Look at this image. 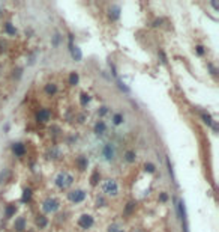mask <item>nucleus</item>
Here are the masks:
<instances>
[{
    "mask_svg": "<svg viewBox=\"0 0 219 232\" xmlns=\"http://www.w3.org/2000/svg\"><path fill=\"white\" fill-rule=\"evenodd\" d=\"M167 200H168V195H167V191H162V193H159V202L165 204Z\"/></svg>",
    "mask_w": 219,
    "mask_h": 232,
    "instance_id": "nucleus-34",
    "label": "nucleus"
},
{
    "mask_svg": "<svg viewBox=\"0 0 219 232\" xmlns=\"http://www.w3.org/2000/svg\"><path fill=\"white\" fill-rule=\"evenodd\" d=\"M0 14H2V11H0Z\"/></svg>",
    "mask_w": 219,
    "mask_h": 232,
    "instance_id": "nucleus-43",
    "label": "nucleus"
},
{
    "mask_svg": "<svg viewBox=\"0 0 219 232\" xmlns=\"http://www.w3.org/2000/svg\"><path fill=\"white\" fill-rule=\"evenodd\" d=\"M48 158H50V160H59V158H62V151L59 149L57 146H53V148L48 151Z\"/></svg>",
    "mask_w": 219,
    "mask_h": 232,
    "instance_id": "nucleus-19",
    "label": "nucleus"
},
{
    "mask_svg": "<svg viewBox=\"0 0 219 232\" xmlns=\"http://www.w3.org/2000/svg\"><path fill=\"white\" fill-rule=\"evenodd\" d=\"M95 205H96V208H102V207L107 205V199H105L102 195L96 196V202H95Z\"/></svg>",
    "mask_w": 219,
    "mask_h": 232,
    "instance_id": "nucleus-28",
    "label": "nucleus"
},
{
    "mask_svg": "<svg viewBox=\"0 0 219 232\" xmlns=\"http://www.w3.org/2000/svg\"><path fill=\"white\" fill-rule=\"evenodd\" d=\"M108 112H110V107H108V105H101V107L98 109V116H99V118H104Z\"/></svg>",
    "mask_w": 219,
    "mask_h": 232,
    "instance_id": "nucleus-29",
    "label": "nucleus"
},
{
    "mask_svg": "<svg viewBox=\"0 0 219 232\" xmlns=\"http://www.w3.org/2000/svg\"><path fill=\"white\" fill-rule=\"evenodd\" d=\"M15 213H17V205H14V204L6 205V208H5V219H12L15 216Z\"/></svg>",
    "mask_w": 219,
    "mask_h": 232,
    "instance_id": "nucleus-20",
    "label": "nucleus"
},
{
    "mask_svg": "<svg viewBox=\"0 0 219 232\" xmlns=\"http://www.w3.org/2000/svg\"><path fill=\"white\" fill-rule=\"evenodd\" d=\"M93 133L96 136H104L107 133V124L104 121H96V124L93 125Z\"/></svg>",
    "mask_w": 219,
    "mask_h": 232,
    "instance_id": "nucleus-13",
    "label": "nucleus"
},
{
    "mask_svg": "<svg viewBox=\"0 0 219 232\" xmlns=\"http://www.w3.org/2000/svg\"><path fill=\"white\" fill-rule=\"evenodd\" d=\"M51 116H53L51 110L47 109V107H42L35 113V119L38 124H48L51 121Z\"/></svg>",
    "mask_w": 219,
    "mask_h": 232,
    "instance_id": "nucleus-7",
    "label": "nucleus"
},
{
    "mask_svg": "<svg viewBox=\"0 0 219 232\" xmlns=\"http://www.w3.org/2000/svg\"><path fill=\"white\" fill-rule=\"evenodd\" d=\"M102 158L108 163L114 161L116 149H114V145H113V143H105L104 145V148H102Z\"/></svg>",
    "mask_w": 219,
    "mask_h": 232,
    "instance_id": "nucleus-8",
    "label": "nucleus"
},
{
    "mask_svg": "<svg viewBox=\"0 0 219 232\" xmlns=\"http://www.w3.org/2000/svg\"><path fill=\"white\" fill-rule=\"evenodd\" d=\"M167 166H168V172H170V175H171V179H173V183H176V176H174V170H173V166H171L170 158H167Z\"/></svg>",
    "mask_w": 219,
    "mask_h": 232,
    "instance_id": "nucleus-32",
    "label": "nucleus"
},
{
    "mask_svg": "<svg viewBox=\"0 0 219 232\" xmlns=\"http://www.w3.org/2000/svg\"><path fill=\"white\" fill-rule=\"evenodd\" d=\"M207 68H209V71H210V74L213 75V77H216L218 75V68L212 63V62H207Z\"/></svg>",
    "mask_w": 219,
    "mask_h": 232,
    "instance_id": "nucleus-31",
    "label": "nucleus"
},
{
    "mask_svg": "<svg viewBox=\"0 0 219 232\" xmlns=\"http://www.w3.org/2000/svg\"><path fill=\"white\" fill-rule=\"evenodd\" d=\"M195 53L198 56H204V54H206V48L198 44V45H195Z\"/></svg>",
    "mask_w": 219,
    "mask_h": 232,
    "instance_id": "nucleus-33",
    "label": "nucleus"
},
{
    "mask_svg": "<svg viewBox=\"0 0 219 232\" xmlns=\"http://www.w3.org/2000/svg\"><path fill=\"white\" fill-rule=\"evenodd\" d=\"M12 152H14V155H15V157L21 158V157H24V155H26V152H27V149H26V145H24V143H21V142L12 143Z\"/></svg>",
    "mask_w": 219,
    "mask_h": 232,
    "instance_id": "nucleus-9",
    "label": "nucleus"
},
{
    "mask_svg": "<svg viewBox=\"0 0 219 232\" xmlns=\"http://www.w3.org/2000/svg\"><path fill=\"white\" fill-rule=\"evenodd\" d=\"M3 30H5V33L6 35H9V36H15L17 35V27L14 26L12 23H5V26H3Z\"/></svg>",
    "mask_w": 219,
    "mask_h": 232,
    "instance_id": "nucleus-21",
    "label": "nucleus"
},
{
    "mask_svg": "<svg viewBox=\"0 0 219 232\" xmlns=\"http://www.w3.org/2000/svg\"><path fill=\"white\" fill-rule=\"evenodd\" d=\"M144 172H147V174L153 175L155 172H156V166L153 164V163H144Z\"/></svg>",
    "mask_w": 219,
    "mask_h": 232,
    "instance_id": "nucleus-27",
    "label": "nucleus"
},
{
    "mask_svg": "<svg viewBox=\"0 0 219 232\" xmlns=\"http://www.w3.org/2000/svg\"><path fill=\"white\" fill-rule=\"evenodd\" d=\"M78 228L83 229V231H89V229H92L93 225H95V217H93L92 214H87V213H84V214H81L80 219H78Z\"/></svg>",
    "mask_w": 219,
    "mask_h": 232,
    "instance_id": "nucleus-6",
    "label": "nucleus"
},
{
    "mask_svg": "<svg viewBox=\"0 0 219 232\" xmlns=\"http://www.w3.org/2000/svg\"><path fill=\"white\" fill-rule=\"evenodd\" d=\"M117 83H119V88H120L122 91H125V92H129V88H128V86H125V83H122V80H117Z\"/></svg>",
    "mask_w": 219,
    "mask_h": 232,
    "instance_id": "nucleus-37",
    "label": "nucleus"
},
{
    "mask_svg": "<svg viewBox=\"0 0 219 232\" xmlns=\"http://www.w3.org/2000/svg\"><path fill=\"white\" fill-rule=\"evenodd\" d=\"M111 122H113V125H116V127L122 125V124L125 122V116H123V113H114L113 118H111Z\"/></svg>",
    "mask_w": 219,
    "mask_h": 232,
    "instance_id": "nucleus-22",
    "label": "nucleus"
},
{
    "mask_svg": "<svg viewBox=\"0 0 219 232\" xmlns=\"http://www.w3.org/2000/svg\"><path fill=\"white\" fill-rule=\"evenodd\" d=\"M162 23H164V20H162V18H158V20L153 21V27H159V26H162Z\"/></svg>",
    "mask_w": 219,
    "mask_h": 232,
    "instance_id": "nucleus-38",
    "label": "nucleus"
},
{
    "mask_svg": "<svg viewBox=\"0 0 219 232\" xmlns=\"http://www.w3.org/2000/svg\"><path fill=\"white\" fill-rule=\"evenodd\" d=\"M201 119H203V122L204 124H207L209 127H212L215 131H216V124H215V121H213V118L209 115V113H206V112H203L201 113Z\"/></svg>",
    "mask_w": 219,
    "mask_h": 232,
    "instance_id": "nucleus-17",
    "label": "nucleus"
},
{
    "mask_svg": "<svg viewBox=\"0 0 219 232\" xmlns=\"http://www.w3.org/2000/svg\"><path fill=\"white\" fill-rule=\"evenodd\" d=\"M32 195H33V191H32V188H24L23 191V197H21V202H30L32 200Z\"/></svg>",
    "mask_w": 219,
    "mask_h": 232,
    "instance_id": "nucleus-26",
    "label": "nucleus"
},
{
    "mask_svg": "<svg viewBox=\"0 0 219 232\" xmlns=\"http://www.w3.org/2000/svg\"><path fill=\"white\" fill-rule=\"evenodd\" d=\"M120 15H122V9H120L119 5H111L108 8V18L111 21H117L120 18Z\"/></svg>",
    "mask_w": 219,
    "mask_h": 232,
    "instance_id": "nucleus-10",
    "label": "nucleus"
},
{
    "mask_svg": "<svg viewBox=\"0 0 219 232\" xmlns=\"http://www.w3.org/2000/svg\"><path fill=\"white\" fill-rule=\"evenodd\" d=\"M44 92H45V95H48V97H54V95H57V92H59V86L54 81H48L47 84H44Z\"/></svg>",
    "mask_w": 219,
    "mask_h": 232,
    "instance_id": "nucleus-11",
    "label": "nucleus"
},
{
    "mask_svg": "<svg viewBox=\"0 0 219 232\" xmlns=\"http://www.w3.org/2000/svg\"><path fill=\"white\" fill-rule=\"evenodd\" d=\"M102 191H104L105 196L108 197H117L119 193H120V188H119V184H117L116 179L108 178L102 183Z\"/></svg>",
    "mask_w": 219,
    "mask_h": 232,
    "instance_id": "nucleus-2",
    "label": "nucleus"
},
{
    "mask_svg": "<svg viewBox=\"0 0 219 232\" xmlns=\"http://www.w3.org/2000/svg\"><path fill=\"white\" fill-rule=\"evenodd\" d=\"M5 47H6V44H5V42H0V51H5V50H6Z\"/></svg>",
    "mask_w": 219,
    "mask_h": 232,
    "instance_id": "nucleus-40",
    "label": "nucleus"
},
{
    "mask_svg": "<svg viewBox=\"0 0 219 232\" xmlns=\"http://www.w3.org/2000/svg\"><path fill=\"white\" fill-rule=\"evenodd\" d=\"M14 229H15L17 232H24V231H26V219H24L23 216L15 219V221H14Z\"/></svg>",
    "mask_w": 219,
    "mask_h": 232,
    "instance_id": "nucleus-15",
    "label": "nucleus"
},
{
    "mask_svg": "<svg viewBox=\"0 0 219 232\" xmlns=\"http://www.w3.org/2000/svg\"><path fill=\"white\" fill-rule=\"evenodd\" d=\"M41 208H42V211H44L45 214H53V213H57L59 209H60V202H59L56 197L48 196L47 199H44Z\"/></svg>",
    "mask_w": 219,
    "mask_h": 232,
    "instance_id": "nucleus-3",
    "label": "nucleus"
},
{
    "mask_svg": "<svg viewBox=\"0 0 219 232\" xmlns=\"http://www.w3.org/2000/svg\"><path fill=\"white\" fill-rule=\"evenodd\" d=\"M210 5H212V6H213V8H215V9H218V3H216V2H212V3H210Z\"/></svg>",
    "mask_w": 219,
    "mask_h": 232,
    "instance_id": "nucleus-41",
    "label": "nucleus"
},
{
    "mask_svg": "<svg viewBox=\"0 0 219 232\" xmlns=\"http://www.w3.org/2000/svg\"><path fill=\"white\" fill-rule=\"evenodd\" d=\"M66 196H68V200H69L71 204L78 205V204H83V202L86 200L87 193H86V190H83V188H75V190H69Z\"/></svg>",
    "mask_w": 219,
    "mask_h": 232,
    "instance_id": "nucleus-5",
    "label": "nucleus"
},
{
    "mask_svg": "<svg viewBox=\"0 0 219 232\" xmlns=\"http://www.w3.org/2000/svg\"><path fill=\"white\" fill-rule=\"evenodd\" d=\"M107 232H125V229H123V226L119 225V223H111V225H108Z\"/></svg>",
    "mask_w": 219,
    "mask_h": 232,
    "instance_id": "nucleus-24",
    "label": "nucleus"
},
{
    "mask_svg": "<svg viewBox=\"0 0 219 232\" xmlns=\"http://www.w3.org/2000/svg\"><path fill=\"white\" fill-rule=\"evenodd\" d=\"M159 56H161V59H162V63H167V56H165V53H164L162 50H159Z\"/></svg>",
    "mask_w": 219,
    "mask_h": 232,
    "instance_id": "nucleus-39",
    "label": "nucleus"
},
{
    "mask_svg": "<svg viewBox=\"0 0 219 232\" xmlns=\"http://www.w3.org/2000/svg\"><path fill=\"white\" fill-rule=\"evenodd\" d=\"M75 181L74 175L68 174V172H59L54 178V186L57 187L59 190H68L69 187H72Z\"/></svg>",
    "mask_w": 219,
    "mask_h": 232,
    "instance_id": "nucleus-1",
    "label": "nucleus"
},
{
    "mask_svg": "<svg viewBox=\"0 0 219 232\" xmlns=\"http://www.w3.org/2000/svg\"><path fill=\"white\" fill-rule=\"evenodd\" d=\"M135 207H137V204H135V202H132V200H131V202H128L126 207H125V213H126V214H131V213L135 209Z\"/></svg>",
    "mask_w": 219,
    "mask_h": 232,
    "instance_id": "nucleus-30",
    "label": "nucleus"
},
{
    "mask_svg": "<svg viewBox=\"0 0 219 232\" xmlns=\"http://www.w3.org/2000/svg\"><path fill=\"white\" fill-rule=\"evenodd\" d=\"M176 211H177V216L182 221V228L183 232H189V226H188V217H186V207H185V202L182 199L176 200Z\"/></svg>",
    "mask_w": 219,
    "mask_h": 232,
    "instance_id": "nucleus-4",
    "label": "nucleus"
},
{
    "mask_svg": "<svg viewBox=\"0 0 219 232\" xmlns=\"http://www.w3.org/2000/svg\"><path fill=\"white\" fill-rule=\"evenodd\" d=\"M90 103V95L87 92H81L80 93V104L81 107H86V105Z\"/></svg>",
    "mask_w": 219,
    "mask_h": 232,
    "instance_id": "nucleus-25",
    "label": "nucleus"
},
{
    "mask_svg": "<svg viewBox=\"0 0 219 232\" xmlns=\"http://www.w3.org/2000/svg\"><path fill=\"white\" fill-rule=\"evenodd\" d=\"M68 83H69V86H77V84L80 83V74H78L77 71H72V72H69Z\"/></svg>",
    "mask_w": 219,
    "mask_h": 232,
    "instance_id": "nucleus-18",
    "label": "nucleus"
},
{
    "mask_svg": "<svg viewBox=\"0 0 219 232\" xmlns=\"http://www.w3.org/2000/svg\"><path fill=\"white\" fill-rule=\"evenodd\" d=\"M36 226L39 228V229H45L47 226H48V219H47L44 214H39V216H36Z\"/></svg>",
    "mask_w": 219,
    "mask_h": 232,
    "instance_id": "nucleus-16",
    "label": "nucleus"
},
{
    "mask_svg": "<svg viewBox=\"0 0 219 232\" xmlns=\"http://www.w3.org/2000/svg\"><path fill=\"white\" fill-rule=\"evenodd\" d=\"M123 160H125L128 164H134V163L137 161V152L132 151V149L125 151V154H123Z\"/></svg>",
    "mask_w": 219,
    "mask_h": 232,
    "instance_id": "nucleus-14",
    "label": "nucleus"
},
{
    "mask_svg": "<svg viewBox=\"0 0 219 232\" xmlns=\"http://www.w3.org/2000/svg\"><path fill=\"white\" fill-rule=\"evenodd\" d=\"M135 232H144V231H141V229H137V231H135Z\"/></svg>",
    "mask_w": 219,
    "mask_h": 232,
    "instance_id": "nucleus-42",
    "label": "nucleus"
},
{
    "mask_svg": "<svg viewBox=\"0 0 219 232\" xmlns=\"http://www.w3.org/2000/svg\"><path fill=\"white\" fill-rule=\"evenodd\" d=\"M86 119H87V116L84 115V113H81V115L77 116V122H78V124H84V122H86Z\"/></svg>",
    "mask_w": 219,
    "mask_h": 232,
    "instance_id": "nucleus-35",
    "label": "nucleus"
},
{
    "mask_svg": "<svg viewBox=\"0 0 219 232\" xmlns=\"http://www.w3.org/2000/svg\"><path fill=\"white\" fill-rule=\"evenodd\" d=\"M59 42H60V35H59V33H56V35L53 36V45L57 47Z\"/></svg>",
    "mask_w": 219,
    "mask_h": 232,
    "instance_id": "nucleus-36",
    "label": "nucleus"
},
{
    "mask_svg": "<svg viewBox=\"0 0 219 232\" xmlns=\"http://www.w3.org/2000/svg\"><path fill=\"white\" fill-rule=\"evenodd\" d=\"M99 183H101V174H99V170H95L90 176V186L92 187H96L99 186Z\"/></svg>",
    "mask_w": 219,
    "mask_h": 232,
    "instance_id": "nucleus-23",
    "label": "nucleus"
},
{
    "mask_svg": "<svg viewBox=\"0 0 219 232\" xmlns=\"http://www.w3.org/2000/svg\"><path fill=\"white\" fill-rule=\"evenodd\" d=\"M75 164H77V169H78L80 172H84V170H87V167H89V158H87L86 155H80V157H77Z\"/></svg>",
    "mask_w": 219,
    "mask_h": 232,
    "instance_id": "nucleus-12",
    "label": "nucleus"
}]
</instances>
